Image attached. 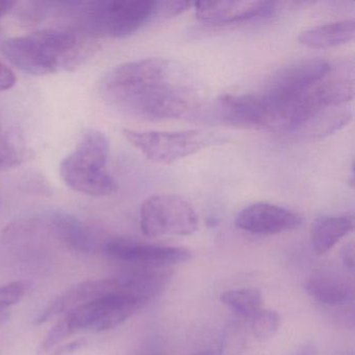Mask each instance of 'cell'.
Listing matches in <instances>:
<instances>
[{
  "label": "cell",
  "instance_id": "13",
  "mask_svg": "<svg viewBox=\"0 0 355 355\" xmlns=\"http://www.w3.org/2000/svg\"><path fill=\"white\" fill-rule=\"evenodd\" d=\"M121 288L119 280L117 278H107V279L86 280L74 284L71 288H67L65 292L58 296L42 313L37 318L35 323L37 325L45 323L51 319L62 315V313H71L74 309L94 299L105 295L111 294Z\"/></svg>",
  "mask_w": 355,
  "mask_h": 355
},
{
  "label": "cell",
  "instance_id": "12",
  "mask_svg": "<svg viewBox=\"0 0 355 355\" xmlns=\"http://www.w3.org/2000/svg\"><path fill=\"white\" fill-rule=\"evenodd\" d=\"M217 116L232 125L272 130L271 118L257 94H226L217 101Z\"/></svg>",
  "mask_w": 355,
  "mask_h": 355
},
{
  "label": "cell",
  "instance_id": "32",
  "mask_svg": "<svg viewBox=\"0 0 355 355\" xmlns=\"http://www.w3.org/2000/svg\"><path fill=\"white\" fill-rule=\"evenodd\" d=\"M139 355H162L161 353L155 349H146V350L142 351Z\"/></svg>",
  "mask_w": 355,
  "mask_h": 355
},
{
  "label": "cell",
  "instance_id": "21",
  "mask_svg": "<svg viewBox=\"0 0 355 355\" xmlns=\"http://www.w3.org/2000/svg\"><path fill=\"white\" fill-rule=\"evenodd\" d=\"M282 317L273 309H261L250 319V331L253 338L259 342L271 340L279 329Z\"/></svg>",
  "mask_w": 355,
  "mask_h": 355
},
{
  "label": "cell",
  "instance_id": "17",
  "mask_svg": "<svg viewBox=\"0 0 355 355\" xmlns=\"http://www.w3.org/2000/svg\"><path fill=\"white\" fill-rule=\"evenodd\" d=\"M354 228L352 215L329 216L318 219L311 228V246L318 254L331 250Z\"/></svg>",
  "mask_w": 355,
  "mask_h": 355
},
{
  "label": "cell",
  "instance_id": "5",
  "mask_svg": "<svg viewBox=\"0 0 355 355\" xmlns=\"http://www.w3.org/2000/svg\"><path fill=\"white\" fill-rule=\"evenodd\" d=\"M122 135L147 159L162 165L175 163L220 142L214 135L197 130L159 132L123 128Z\"/></svg>",
  "mask_w": 355,
  "mask_h": 355
},
{
  "label": "cell",
  "instance_id": "24",
  "mask_svg": "<svg viewBox=\"0 0 355 355\" xmlns=\"http://www.w3.org/2000/svg\"><path fill=\"white\" fill-rule=\"evenodd\" d=\"M26 284L13 282L0 286V313H6L9 307L17 304L26 294Z\"/></svg>",
  "mask_w": 355,
  "mask_h": 355
},
{
  "label": "cell",
  "instance_id": "35",
  "mask_svg": "<svg viewBox=\"0 0 355 355\" xmlns=\"http://www.w3.org/2000/svg\"><path fill=\"white\" fill-rule=\"evenodd\" d=\"M0 135H1V125H0Z\"/></svg>",
  "mask_w": 355,
  "mask_h": 355
},
{
  "label": "cell",
  "instance_id": "10",
  "mask_svg": "<svg viewBox=\"0 0 355 355\" xmlns=\"http://www.w3.org/2000/svg\"><path fill=\"white\" fill-rule=\"evenodd\" d=\"M303 217L296 211L267 202L252 203L239 211L236 227L261 236H275L300 227Z\"/></svg>",
  "mask_w": 355,
  "mask_h": 355
},
{
  "label": "cell",
  "instance_id": "27",
  "mask_svg": "<svg viewBox=\"0 0 355 355\" xmlns=\"http://www.w3.org/2000/svg\"><path fill=\"white\" fill-rule=\"evenodd\" d=\"M17 82L15 72L3 61H0V92L13 88Z\"/></svg>",
  "mask_w": 355,
  "mask_h": 355
},
{
  "label": "cell",
  "instance_id": "9",
  "mask_svg": "<svg viewBox=\"0 0 355 355\" xmlns=\"http://www.w3.org/2000/svg\"><path fill=\"white\" fill-rule=\"evenodd\" d=\"M42 238H53L76 252H101L105 241L82 220L63 211L38 215Z\"/></svg>",
  "mask_w": 355,
  "mask_h": 355
},
{
  "label": "cell",
  "instance_id": "2",
  "mask_svg": "<svg viewBox=\"0 0 355 355\" xmlns=\"http://www.w3.org/2000/svg\"><path fill=\"white\" fill-rule=\"evenodd\" d=\"M96 49L93 38L73 28H49L8 39L3 53L12 65L32 76L72 71Z\"/></svg>",
  "mask_w": 355,
  "mask_h": 355
},
{
  "label": "cell",
  "instance_id": "15",
  "mask_svg": "<svg viewBox=\"0 0 355 355\" xmlns=\"http://www.w3.org/2000/svg\"><path fill=\"white\" fill-rule=\"evenodd\" d=\"M354 36V20L345 19L307 28L298 39L301 44L309 49H327L347 44Z\"/></svg>",
  "mask_w": 355,
  "mask_h": 355
},
{
  "label": "cell",
  "instance_id": "8",
  "mask_svg": "<svg viewBox=\"0 0 355 355\" xmlns=\"http://www.w3.org/2000/svg\"><path fill=\"white\" fill-rule=\"evenodd\" d=\"M101 252L120 268H170L192 259L191 251L182 247L151 244L125 238L105 240Z\"/></svg>",
  "mask_w": 355,
  "mask_h": 355
},
{
  "label": "cell",
  "instance_id": "26",
  "mask_svg": "<svg viewBox=\"0 0 355 355\" xmlns=\"http://www.w3.org/2000/svg\"><path fill=\"white\" fill-rule=\"evenodd\" d=\"M192 6L193 3L190 1H182V0L157 1V20L168 19V18L180 15Z\"/></svg>",
  "mask_w": 355,
  "mask_h": 355
},
{
  "label": "cell",
  "instance_id": "28",
  "mask_svg": "<svg viewBox=\"0 0 355 355\" xmlns=\"http://www.w3.org/2000/svg\"><path fill=\"white\" fill-rule=\"evenodd\" d=\"M86 344V340H83V338H78V340H72V342L60 347V348H58L51 355H72L73 353H76V351L84 348Z\"/></svg>",
  "mask_w": 355,
  "mask_h": 355
},
{
  "label": "cell",
  "instance_id": "6",
  "mask_svg": "<svg viewBox=\"0 0 355 355\" xmlns=\"http://www.w3.org/2000/svg\"><path fill=\"white\" fill-rule=\"evenodd\" d=\"M119 282L120 290L94 299L67 313L66 319L72 334L113 329L148 303L145 299L132 294L120 280Z\"/></svg>",
  "mask_w": 355,
  "mask_h": 355
},
{
  "label": "cell",
  "instance_id": "22",
  "mask_svg": "<svg viewBox=\"0 0 355 355\" xmlns=\"http://www.w3.org/2000/svg\"><path fill=\"white\" fill-rule=\"evenodd\" d=\"M246 346L244 328L241 324L232 322L224 330L218 355H243Z\"/></svg>",
  "mask_w": 355,
  "mask_h": 355
},
{
  "label": "cell",
  "instance_id": "1",
  "mask_svg": "<svg viewBox=\"0 0 355 355\" xmlns=\"http://www.w3.org/2000/svg\"><path fill=\"white\" fill-rule=\"evenodd\" d=\"M99 92L110 107L148 121L182 117L194 103L180 70L161 58L117 66L103 76Z\"/></svg>",
  "mask_w": 355,
  "mask_h": 355
},
{
  "label": "cell",
  "instance_id": "18",
  "mask_svg": "<svg viewBox=\"0 0 355 355\" xmlns=\"http://www.w3.org/2000/svg\"><path fill=\"white\" fill-rule=\"evenodd\" d=\"M220 300L230 311L245 319H252L263 309V294L259 288H234L222 293Z\"/></svg>",
  "mask_w": 355,
  "mask_h": 355
},
{
  "label": "cell",
  "instance_id": "14",
  "mask_svg": "<svg viewBox=\"0 0 355 355\" xmlns=\"http://www.w3.org/2000/svg\"><path fill=\"white\" fill-rule=\"evenodd\" d=\"M354 288L350 276L332 270L313 272L304 284L309 297L329 307L351 304L354 299Z\"/></svg>",
  "mask_w": 355,
  "mask_h": 355
},
{
  "label": "cell",
  "instance_id": "33",
  "mask_svg": "<svg viewBox=\"0 0 355 355\" xmlns=\"http://www.w3.org/2000/svg\"><path fill=\"white\" fill-rule=\"evenodd\" d=\"M192 355H215V353L211 352V351H201V352L195 353Z\"/></svg>",
  "mask_w": 355,
  "mask_h": 355
},
{
  "label": "cell",
  "instance_id": "31",
  "mask_svg": "<svg viewBox=\"0 0 355 355\" xmlns=\"http://www.w3.org/2000/svg\"><path fill=\"white\" fill-rule=\"evenodd\" d=\"M293 355H318L317 347L313 343H306L301 346Z\"/></svg>",
  "mask_w": 355,
  "mask_h": 355
},
{
  "label": "cell",
  "instance_id": "19",
  "mask_svg": "<svg viewBox=\"0 0 355 355\" xmlns=\"http://www.w3.org/2000/svg\"><path fill=\"white\" fill-rule=\"evenodd\" d=\"M32 151L18 132L0 135V172L8 171L32 157Z\"/></svg>",
  "mask_w": 355,
  "mask_h": 355
},
{
  "label": "cell",
  "instance_id": "30",
  "mask_svg": "<svg viewBox=\"0 0 355 355\" xmlns=\"http://www.w3.org/2000/svg\"><path fill=\"white\" fill-rule=\"evenodd\" d=\"M17 1H10V0H0V20L6 15L13 12Z\"/></svg>",
  "mask_w": 355,
  "mask_h": 355
},
{
  "label": "cell",
  "instance_id": "4",
  "mask_svg": "<svg viewBox=\"0 0 355 355\" xmlns=\"http://www.w3.org/2000/svg\"><path fill=\"white\" fill-rule=\"evenodd\" d=\"M110 142L98 130L83 134L74 150L60 165V174L71 190L92 197L117 192L118 184L107 170Z\"/></svg>",
  "mask_w": 355,
  "mask_h": 355
},
{
  "label": "cell",
  "instance_id": "11",
  "mask_svg": "<svg viewBox=\"0 0 355 355\" xmlns=\"http://www.w3.org/2000/svg\"><path fill=\"white\" fill-rule=\"evenodd\" d=\"M193 6L196 10L197 18L200 21L215 26L241 24L269 17L277 10V3L259 0L195 3Z\"/></svg>",
  "mask_w": 355,
  "mask_h": 355
},
{
  "label": "cell",
  "instance_id": "7",
  "mask_svg": "<svg viewBox=\"0 0 355 355\" xmlns=\"http://www.w3.org/2000/svg\"><path fill=\"white\" fill-rule=\"evenodd\" d=\"M140 227L149 238L191 236L198 230V216L178 195H151L141 205Z\"/></svg>",
  "mask_w": 355,
  "mask_h": 355
},
{
  "label": "cell",
  "instance_id": "20",
  "mask_svg": "<svg viewBox=\"0 0 355 355\" xmlns=\"http://www.w3.org/2000/svg\"><path fill=\"white\" fill-rule=\"evenodd\" d=\"M57 1H24L16 3L13 13L18 24L34 26L44 21L51 15H55Z\"/></svg>",
  "mask_w": 355,
  "mask_h": 355
},
{
  "label": "cell",
  "instance_id": "34",
  "mask_svg": "<svg viewBox=\"0 0 355 355\" xmlns=\"http://www.w3.org/2000/svg\"><path fill=\"white\" fill-rule=\"evenodd\" d=\"M336 355H353V352H351V351H340Z\"/></svg>",
  "mask_w": 355,
  "mask_h": 355
},
{
  "label": "cell",
  "instance_id": "16",
  "mask_svg": "<svg viewBox=\"0 0 355 355\" xmlns=\"http://www.w3.org/2000/svg\"><path fill=\"white\" fill-rule=\"evenodd\" d=\"M352 116V109L349 105L325 107L309 118L294 134L303 139L324 138L348 125Z\"/></svg>",
  "mask_w": 355,
  "mask_h": 355
},
{
  "label": "cell",
  "instance_id": "23",
  "mask_svg": "<svg viewBox=\"0 0 355 355\" xmlns=\"http://www.w3.org/2000/svg\"><path fill=\"white\" fill-rule=\"evenodd\" d=\"M71 334L72 332L70 330L69 325H68L66 317L64 319L60 320L49 330V334H46L44 340L41 343L38 349V355H43L45 353L49 352L51 349L55 348L59 343H61L64 338H67Z\"/></svg>",
  "mask_w": 355,
  "mask_h": 355
},
{
  "label": "cell",
  "instance_id": "25",
  "mask_svg": "<svg viewBox=\"0 0 355 355\" xmlns=\"http://www.w3.org/2000/svg\"><path fill=\"white\" fill-rule=\"evenodd\" d=\"M20 188L24 192L33 196L49 197L53 194V189L42 174L33 172L24 176L20 182Z\"/></svg>",
  "mask_w": 355,
  "mask_h": 355
},
{
  "label": "cell",
  "instance_id": "3",
  "mask_svg": "<svg viewBox=\"0 0 355 355\" xmlns=\"http://www.w3.org/2000/svg\"><path fill=\"white\" fill-rule=\"evenodd\" d=\"M155 0L58 1L55 15L72 20L70 28L90 38L122 39L157 20Z\"/></svg>",
  "mask_w": 355,
  "mask_h": 355
},
{
  "label": "cell",
  "instance_id": "29",
  "mask_svg": "<svg viewBox=\"0 0 355 355\" xmlns=\"http://www.w3.org/2000/svg\"><path fill=\"white\" fill-rule=\"evenodd\" d=\"M343 263L349 272L354 271V247L353 243L345 246L342 252Z\"/></svg>",
  "mask_w": 355,
  "mask_h": 355
},
{
  "label": "cell",
  "instance_id": "36",
  "mask_svg": "<svg viewBox=\"0 0 355 355\" xmlns=\"http://www.w3.org/2000/svg\"><path fill=\"white\" fill-rule=\"evenodd\" d=\"M0 203H1V199H0Z\"/></svg>",
  "mask_w": 355,
  "mask_h": 355
}]
</instances>
